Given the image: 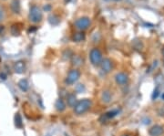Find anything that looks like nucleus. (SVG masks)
Here are the masks:
<instances>
[{
	"instance_id": "nucleus-23",
	"label": "nucleus",
	"mask_w": 164,
	"mask_h": 136,
	"mask_svg": "<svg viewBox=\"0 0 164 136\" xmlns=\"http://www.w3.org/2000/svg\"><path fill=\"white\" fill-rule=\"evenodd\" d=\"M4 29H5L4 26H0V34H2V32L4 31Z\"/></svg>"
},
{
	"instance_id": "nucleus-28",
	"label": "nucleus",
	"mask_w": 164,
	"mask_h": 136,
	"mask_svg": "<svg viewBox=\"0 0 164 136\" xmlns=\"http://www.w3.org/2000/svg\"><path fill=\"white\" fill-rule=\"evenodd\" d=\"M121 136H130V135H128V134H123V135H121Z\"/></svg>"
},
{
	"instance_id": "nucleus-2",
	"label": "nucleus",
	"mask_w": 164,
	"mask_h": 136,
	"mask_svg": "<svg viewBox=\"0 0 164 136\" xmlns=\"http://www.w3.org/2000/svg\"><path fill=\"white\" fill-rule=\"evenodd\" d=\"M89 59L90 62L93 66L95 67H99L102 60H103V57H102V53L97 48L92 49L89 52Z\"/></svg>"
},
{
	"instance_id": "nucleus-16",
	"label": "nucleus",
	"mask_w": 164,
	"mask_h": 136,
	"mask_svg": "<svg viewBox=\"0 0 164 136\" xmlns=\"http://www.w3.org/2000/svg\"><path fill=\"white\" fill-rule=\"evenodd\" d=\"M17 86H18V88H19L22 91H28V89H29L28 82V81H27L26 79H23V80L19 81L18 83H17Z\"/></svg>"
},
{
	"instance_id": "nucleus-27",
	"label": "nucleus",
	"mask_w": 164,
	"mask_h": 136,
	"mask_svg": "<svg viewBox=\"0 0 164 136\" xmlns=\"http://www.w3.org/2000/svg\"><path fill=\"white\" fill-rule=\"evenodd\" d=\"M70 1H71V0H65V2H66V3H69V2H70Z\"/></svg>"
},
{
	"instance_id": "nucleus-11",
	"label": "nucleus",
	"mask_w": 164,
	"mask_h": 136,
	"mask_svg": "<svg viewBox=\"0 0 164 136\" xmlns=\"http://www.w3.org/2000/svg\"><path fill=\"white\" fill-rule=\"evenodd\" d=\"M55 108H56V110H57L58 112H59L65 111L66 102H64V100L61 99V98L58 99V100L56 101V102H55Z\"/></svg>"
},
{
	"instance_id": "nucleus-24",
	"label": "nucleus",
	"mask_w": 164,
	"mask_h": 136,
	"mask_svg": "<svg viewBox=\"0 0 164 136\" xmlns=\"http://www.w3.org/2000/svg\"><path fill=\"white\" fill-rule=\"evenodd\" d=\"M44 9H45V10H49V9H50V7H44Z\"/></svg>"
},
{
	"instance_id": "nucleus-12",
	"label": "nucleus",
	"mask_w": 164,
	"mask_h": 136,
	"mask_svg": "<svg viewBox=\"0 0 164 136\" xmlns=\"http://www.w3.org/2000/svg\"><path fill=\"white\" fill-rule=\"evenodd\" d=\"M72 65L73 66H75V67H80L83 65V63H84V60H83V59H82L81 57L80 56V55H73V57H72Z\"/></svg>"
},
{
	"instance_id": "nucleus-20",
	"label": "nucleus",
	"mask_w": 164,
	"mask_h": 136,
	"mask_svg": "<svg viewBox=\"0 0 164 136\" xmlns=\"http://www.w3.org/2000/svg\"><path fill=\"white\" fill-rule=\"evenodd\" d=\"M160 94V90H159V88H156L155 90H154V92H153V94H152V99L153 100H155V99H157V97H158V95Z\"/></svg>"
},
{
	"instance_id": "nucleus-17",
	"label": "nucleus",
	"mask_w": 164,
	"mask_h": 136,
	"mask_svg": "<svg viewBox=\"0 0 164 136\" xmlns=\"http://www.w3.org/2000/svg\"><path fill=\"white\" fill-rule=\"evenodd\" d=\"M119 109H114V110H112V111H110V112H106L104 115H103V117H105L106 119H112V118H114L116 117L119 113Z\"/></svg>"
},
{
	"instance_id": "nucleus-4",
	"label": "nucleus",
	"mask_w": 164,
	"mask_h": 136,
	"mask_svg": "<svg viewBox=\"0 0 164 136\" xmlns=\"http://www.w3.org/2000/svg\"><path fill=\"white\" fill-rule=\"evenodd\" d=\"M43 18L41 9L37 6H32L29 11V20L33 23H39Z\"/></svg>"
},
{
	"instance_id": "nucleus-15",
	"label": "nucleus",
	"mask_w": 164,
	"mask_h": 136,
	"mask_svg": "<svg viewBox=\"0 0 164 136\" xmlns=\"http://www.w3.org/2000/svg\"><path fill=\"white\" fill-rule=\"evenodd\" d=\"M20 2L19 0H12L11 2V10L14 14H19L20 12Z\"/></svg>"
},
{
	"instance_id": "nucleus-8",
	"label": "nucleus",
	"mask_w": 164,
	"mask_h": 136,
	"mask_svg": "<svg viewBox=\"0 0 164 136\" xmlns=\"http://www.w3.org/2000/svg\"><path fill=\"white\" fill-rule=\"evenodd\" d=\"M149 134L150 136H162L164 134V129L161 125H153L149 130Z\"/></svg>"
},
{
	"instance_id": "nucleus-10",
	"label": "nucleus",
	"mask_w": 164,
	"mask_h": 136,
	"mask_svg": "<svg viewBox=\"0 0 164 136\" xmlns=\"http://www.w3.org/2000/svg\"><path fill=\"white\" fill-rule=\"evenodd\" d=\"M101 101L103 103H110L112 101V93L110 90H103V92L101 93Z\"/></svg>"
},
{
	"instance_id": "nucleus-5",
	"label": "nucleus",
	"mask_w": 164,
	"mask_h": 136,
	"mask_svg": "<svg viewBox=\"0 0 164 136\" xmlns=\"http://www.w3.org/2000/svg\"><path fill=\"white\" fill-rule=\"evenodd\" d=\"M90 25H91V21H90L89 17H80L75 22V27L81 31L88 29L90 27Z\"/></svg>"
},
{
	"instance_id": "nucleus-1",
	"label": "nucleus",
	"mask_w": 164,
	"mask_h": 136,
	"mask_svg": "<svg viewBox=\"0 0 164 136\" xmlns=\"http://www.w3.org/2000/svg\"><path fill=\"white\" fill-rule=\"evenodd\" d=\"M91 105H92V102L90 99L84 98V99L78 101V102L76 103V105L73 108V112L78 116L83 115L91 108Z\"/></svg>"
},
{
	"instance_id": "nucleus-6",
	"label": "nucleus",
	"mask_w": 164,
	"mask_h": 136,
	"mask_svg": "<svg viewBox=\"0 0 164 136\" xmlns=\"http://www.w3.org/2000/svg\"><path fill=\"white\" fill-rule=\"evenodd\" d=\"M129 75L125 72H119L115 75V81L119 86H125L129 82Z\"/></svg>"
},
{
	"instance_id": "nucleus-21",
	"label": "nucleus",
	"mask_w": 164,
	"mask_h": 136,
	"mask_svg": "<svg viewBox=\"0 0 164 136\" xmlns=\"http://www.w3.org/2000/svg\"><path fill=\"white\" fill-rule=\"evenodd\" d=\"M85 90V87L82 85V84H79L78 87H77V91H78V93H80L82 92V90Z\"/></svg>"
},
{
	"instance_id": "nucleus-25",
	"label": "nucleus",
	"mask_w": 164,
	"mask_h": 136,
	"mask_svg": "<svg viewBox=\"0 0 164 136\" xmlns=\"http://www.w3.org/2000/svg\"><path fill=\"white\" fill-rule=\"evenodd\" d=\"M162 55H163V64H164V47L162 48Z\"/></svg>"
},
{
	"instance_id": "nucleus-19",
	"label": "nucleus",
	"mask_w": 164,
	"mask_h": 136,
	"mask_svg": "<svg viewBox=\"0 0 164 136\" xmlns=\"http://www.w3.org/2000/svg\"><path fill=\"white\" fill-rule=\"evenodd\" d=\"M15 121H16V126L18 128L22 127V119L19 115V113H16V117H15Z\"/></svg>"
},
{
	"instance_id": "nucleus-18",
	"label": "nucleus",
	"mask_w": 164,
	"mask_h": 136,
	"mask_svg": "<svg viewBox=\"0 0 164 136\" xmlns=\"http://www.w3.org/2000/svg\"><path fill=\"white\" fill-rule=\"evenodd\" d=\"M49 23H50L51 25H53V26H56V25H58V24L60 22L59 17H58V16H56V15H51V16L49 17Z\"/></svg>"
},
{
	"instance_id": "nucleus-7",
	"label": "nucleus",
	"mask_w": 164,
	"mask_h": 136,
	"mask_svg": "<svg viewBox=\"0 0 164 136\" xmlns=\"http://www.w3.org/2000/svg\"><path fill=\"white\" fill-rule=\"evenodd\" d=\"M99 67L101 68V70H102L103 73L109 74L113 69V63H112L111 59L106 58V59H103V60H102V62H101Z\"/></svg>"
},
{
	"instance_id": "nucleus-22",
	"label": "nucleus",
	"mask_w": 164,
	"mask_h": 136,
	"mask_svg": "<svg viewBox=\"0 0 164 136\" xmlns=\"http://www.w3.org/2000/svg\"><path fill=\"white\" fill-rule=\"evenodd\" d=\"M3 18H4V12L2 10H0V22L3 20Z\"/></svg>"
},
{
	"instance_id": "nucleus-26",
	"label": "nucleus",
	"mask_w": 164,
	"mask_h": 136,
	"mask_svg": "<svg viewBox=\"0 0 164 136\" xmlns=\"http://www.w3.org/2000/svg\"><path fill=\"white\" fill-rule=\"evenodd\" d=\"M105 1H115V2H117V1H120V0H105Z\"/></svg>"
},
{
	"instance_id": "nucleus-14",
	"label": "nucleus",
	"mask_w": 164,
	"mask_h": 136,
	"mask_svg": "<svg viewBox=\"0 0 164 136\" xmlns=\"http://www.w3.org/2000/svg\"><path fill=\"white\" fill-rule=\"evenodd\" d=\"M86 38V35L84 32H76L72 36V40L74 42H82Z\"/></svg>"
},
{
	"instance_id": "nucleus-9",
	"label": "nucleus",
	"mask_w": 164,
	"mask_h": 136,
	"mask_svg": "<svg viewBox=\"0 0 164 136\" xmlns=\"http://www.w3.org/2000/svg\"><path fill=\"white\" fill-rule=\"evenodd\" d=\"M66 102L67 104L68 107L70 108H74V106L76 105V103L78 102L77 97L74 93H68L66 97Z\"/></svg>"
},
{
	"instance_id": "nucleus-3",
	"label": "nucleus",
	"mask_w": 164,
	"mask_h": 136,
	"mask_svg": "<svg viewBox=\"0 0 164 136\" xmlns=\"http://www.w3.org/2000/svg\"><path fill=\"white\" fill-rule=\"evenodd\" d=\"M80 71L78 68H72L68 71L65 79V83L67 85L70 86L75 84L80 78Z\"/></svg>"
},
{
	"instance_id": "nucleus-13",
	"label": "nucleus",
	"mask_w": 164,
	"mask_h": 136,
	"mask_svg": "<svg viewBox=\"0 0 164 136\" xmlns=\"http://www.w3.org/2000/svg\"><path fill=\"white\" fill-rule=\"evenodd\" d=\"M25 69H26V65L23 61H17L15 63V65H14L15 72L20 74V73H23L25 71Z\"/></svg>"
}]
</instances>
